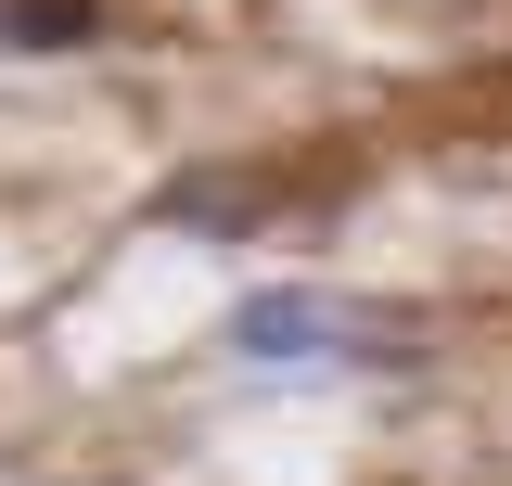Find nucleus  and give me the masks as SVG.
<instances>
[{
	"mask_svg": "<svg viewBox=\"0 0 512 486\" xmlns=\"http://www.w3.org/2000/svg\"><path fill=\"white\" fill-rule=\"evenodd\" d=\"M218 346L244 371H410L423 359V320L410 307H359L333 282H256V295H231Z\"/></svg>",
	"mask_w": 512,
	"mask_h": 486,
	"instance_id": "1",
	"label": "nucleus"
},
{
	"mask_svg": "<svg viewBox=\"0 0 512 486\" xmlns=\"http://www.w3.org/2000/svg\"><path fill=\"white\" fill-rule=\"evenodd\" d=\"M90 39H103V0H0V52H26V64H64Z\"/></svg>",
	"mask_w": 512,
	"mask_h": 486,
	"instance_id": "2",
	"label": "nucleus"
},
{
	"mask_svg": "<svg viewBox=\"0 0 512 486\" xmlns=\"http://www.w3.org/2000/svg\"><path fill=\"white\" fill-rule=\"evenodd\" d=\"M256 205H269L256 180H180L167 192V218H205V231H256Z\"/></svg>",
	"mask_w": 512,
	"mask_h": 486,
	"instance_id": "3",
	"label": "nucleus"
}]
</instances>
